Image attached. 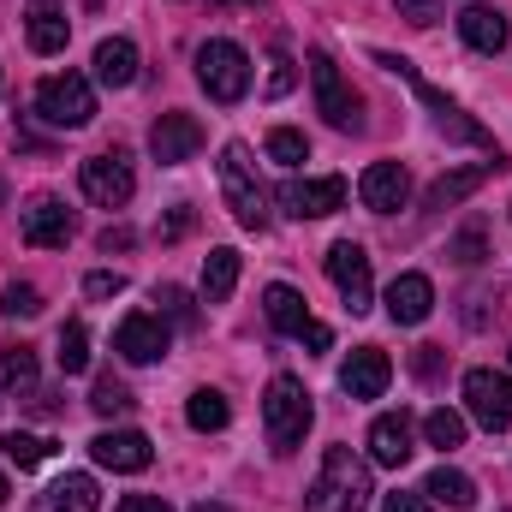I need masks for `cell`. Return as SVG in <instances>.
Here are the masks:
<instances>
[{
	"label": "cell",
	"mask_w": 512,
	"mask_h": 512,
	"mask_svg": "<svg viewBox=\"0 0 512 512\" xmlns=\"http://www.w3.org/2000/svg\"><path fill=\"white\" fill-rule=\"evenodd\" d=\"M96 78H102L108 90H126L131 78H137V42H126V36L96 42Z\"/></svg>",
	"instance_id": "obj_26"
},
{
	"label": "cell",
	"mask_w": 512,
	"mask_h": 512,
	"mask_svg": "<svg viewBox=\"0 0 512 512\" xmlns=\"http://www.w3.org/2000/svg\"><path fill=\"white\" fill-rule=\"evenodd\" d=\"M197 84H203L209 102H221V108L245 102V90H251V54H245L239 42H227V36L203 42V48H197Z\"/></svg>",
	"instance_id": "obj_5"
},
{
	"label": "cell",
	"mask_w": 512,
	"mask_h": 512,
	"mask_svg": "<svg viewBox=\"0 0 512 512\" xmlns=\"http://www.w3.org/2000/svg\"><path fill=\"white\" fill-rule=\"evenodd\" d=\"M262 310H268V322H274L280 334H292V340L310 328V304H304V292L286 286V280H274V286L262 292Z\"/></svg>",
	"instance_id": "obj_24"
},
{
	"label": "cell",
	"mask_w": 512,
	"mask_h": 512,
	"mask_svg": "<svg viewBox=\"0 0 512 512\" xmlns=\"http://www.w3.org/2000/svg\"><path fill=\"white\" fill-rule=\"evenodd\" d=\"M54 358H60V370H66V376H84V370H90V328H84V322H66V328H60V352H54Z\"/></svg>",
	"instance_id": "obj_30"
},
{
	"label": "cell",
	"mask_w": 512,
	"mask_h": 512,
	"mask_svg": "<svg viewBox=\"0 0 512 512\" xmlns=\"http://www.w3.org/2000/svg\"><path fill=\"white\" fill-rule=\"evenodd\" d=\"M507 358H512V352H507Z\"/></svg>",
	"instance_id": "obj_50"
},
{
	"label": "cell",
	"mask_w": 512,
	"mask_h": 512,
	"mask_svg": "<svg viewBox=\"0 0 512 512\" xmlns=\"http://www.w3.org/2000/svg\"><path fill=\"white\" fill-rule=\"evenodd\" d=\"M268 155L280 161V167H298V161H310V137L292 126H274L268 131Z\"/></svg>",
	"instance_id": "obj_33"
},
{
	"label": "cell",
	"mask_w": 512,
	"mask_h": 512,
	"mask_svg": "<svg viewBox=\"0 0 512 512\" xmlns=\"http://www.w3.org/2000/svg\"><path fill=\"white\" fill-rule=\"evenodd\" d=\"M423 495H429V501H441V507H453V512L477 507V483H471L465 471H453V465H435V471L423 477Z\"/></svg>",
	"instance_id": "obj_27"
},
{
	"label": "cell",
	"mask_w": 512,
	"mask_h": 512,
	"mask_svg": "<svg viewBox=\"0 0 512 512\" xmlns=\"http://www.w3.org/2000/svg\"><path fill=\"white\" fill-rule=\"evenodd\" d=\"M459 36L477 48V54H501L512 42V24L501 6H489V0H471L465 12H459Z\"/></svg>",
	"instance_id": "obj_20"
},
{
	"label": "cell",
	"mask_w": 512,
	"mask_h": 512,
	"mask_svg": "<svg viewBox=\"0 0 512 512\" xmlns=\"http://www.w3.org/2000/svg\"><path fill=\"white\" fill-rule=\"evenodd\" d=\"M203 149V126L191 120V114H161L155 126H149V155L161 161V167H179V161H191Z\"/></svg>",
	"instance_id": "obj_15"
},
{
	"label": "cell",
	"mask_w": 512,
	"mask_h": 512,
	"mask_svg": "<svg viewBox=\"0 0 512 512\" xmlns=\"http://www.w3.org/2000/svg\"><path fill=\"white\" fill-rule=\"evenodd\" d=\"M423 435H429V447L453 453V447H465V417L441 405V411H429V417H423Z\"/></svg>",
	"instance_id": "obj_31"
},
{
	"label": "cell",
	"mask_w": 512,
	"mask_h": 512,
	"mask_svg": "<svg viewBox=\"0 0 512 512\" xmlns=\"http://www.w3.org/2000/svg\"><path fill=\"white\" fill-rule=\"evenodd\" d=\"M155 304H161L173 322H197V304H191V292H179V286H161V292H155Z\"/></svg>",
	"instance_id": "obj_37"
},
{
	"label": "cell",
	"mask_w": 512,
	"mask_h": 512,
	"mask_svg": "<svg viewBox=\"0 0 512 512\" xmlns=\"http://www.w3.org/2000/svg\"><path fill=\"white\" fill-rule=\"evenodd\" d=\"M191 227H197V215H191V203H179V209H173V215H167V221H161V239H167V245H173V239H185V233H191Z\"/></svg>",
	"instance_id": "obj_40"
},
{
	"label": "cell",
	"mask_w": 512,
	"mask_h": 512,
	"mask_svg": "<svg viewBox=\"0 0 512 512\" xmlns=\"http://www.w3.org/2000/svg\"><path fill=\"white\" fill-rule=\"evenodd\" d=\"M376 66H387L393 78H405V84L417 90V102H423V108L435 114V126L447 131V137H459V143H477V149L501 155V143H495L489 131L477 126V120H465V114H459V108H453V102H447V96H441V90H435V84H429V78H423L417 66H411V60H399V54H382V48H376Z\"/></svg>",
	"instance_id": "obj_4"
},
{
	"label": "cell",
	"mask_w": 512,
	"mask_h": 512,
	"mask_svg": "<svg viewBox=\"0 0 512 512\" xmlns=\"http://www.w3.org/2000/svg\"><path fill=\"white\" fill-rule=\"evenodd\" d=\"M393 12L405 24H435V18H447V0H393Z\"/></svg>",
	"instance_id": "obj_36"
},
{
	"label": "cell",
	"mask_w": 512,
	"mask_h": 512,
	"mask_svg": "<svg viewBox=\"0 0 512 512\" xmlns=\"http://www.w3.org/2000/svg\"><path fill=\"white\" fill-rule=\"evenodd\" d=\"M191 512H227V507H221V501H197Z\"/></svg>",
	"instance_id": "obj_47"
},
{
	"label": "cell",
	"mask_w": 512,
	"mask_h": 512,
	"mask_svg": "<svg viewBox=\"0 0 512 512\" xmlns=\"http://www.w3.org/2000/svg\"><path fill=\"white\" fill-rule=\"evenodd\" d=\"M24 36H30V48H36V54H60V48L72 42V24H66V12H60L54 0H30Z\"/></svg>",
	"instance_id": "obj_23"
},
{
	"label": "cell",
	"mask_w": 512,
	"mask_h": 512,
	"mask_svg": "<svg viewBox=\"0 0 512 512\" xmlns=\"http://www.w3.org/2000/svg\"><path fill=\"white\" fill-rule=\"evenodd\" d=\"M387 382H393V364H387L382 346H358V352L340 364V387H346L352 399H382Z\"/></svg>",
	"instance_id": "obj_18"
},
{
	"label": "cell",
	"mask_w": 512,
	"mask_h": 512,
	"mask_svg": "<svg viewBox=\"0 0 512 512\" xmlns=\"http://www.w3.org/2000/svg\"><path fill=\"white\" fill-rule=\"evenodd\" d=\"M346 203V179L340 173H328V179H286L280 185V209L292 215V221H322V215H334Z\"/></svg>",
	"instance_id": "obj_11"
},
{
	"label": "cell",
	"mask_w": 512,
	"mask_h": 512,
	"mask_svg": "<svg viewBox=\"0 0 512 512\" xmlns=\"http://www.w3.org/2000/svg\"><path fill=\"white\" fill-rule=\"evenodd\" d=\"M6 495H12V483H6V471H0V507H6Z\"/></svg>",
	"instance_id": "obj_48"
},
{
	"label": "cell",
	"mask_w": 512,
	"mask_h": 512,
	"mask_svg": "<svg viewBox=\"0 0 512 512\" xmlns=\"http://www.w3.org/2000/svg\"><path fill=\"white\" fill-rule=\"evenodd\" d=\"M447 256H453V262H483V256H489V245H483V227H465V233L447 245Z\"/></svg>",
	"instance_id": "obj_38"
},
{
	"label": "cell",
	"mask_w": 512,
	"mask_h": 512,
	"mask_svg": "<svg viewBox=\"0 0 512 512\" xmlns=\"http://www.w3.org/2000/svg\"><path fill=\"white\" fill-rule=\"evenodd\" d=\"M328 280L340 286V298H346V310H352V316H364V310L376 304V274H370V256H364V245L340 239V245L328 251Z\"/></svg>",
	"instance_id": "obj_9"
},
{
	"label": "cell",
	"mask_w": 512,
	"mask_h": 512,
	"mask_svg": "<svg viewBox=\"0 0 512 512\" xmlns=\"http://www.w3.org/2000/svg\"><path fill=\"white\" fill-rule=\"evenodd\" d=\"M90 405H96L102 417H126V411H131V393L114 382V376H102V382H96V393H90Z\"/></svg>",
	"instance_id": "obj_35"
},
{
	"label": "cell",
	"mask_w": 512,
	"mask_h": 512,
	"mask_svg": "<svg viewBox=\"0 0 512 512\" xmlns=\"http://www.w3.org/2000/svg\"><path fill=\"white\" fill-rule=\"evenodd\" d=\"M0 453H6L18 471H36V465L48 459V441H42V435H24V429H12V435L0 441Z\"/></svg>",
	"instance_id": "obj_32"
},
{
	"label": "cell",
	"mask_w": 512,
	"mask_h": 512,
	"mask_svg": "<svg viewBox=\"0 0 512 512\" xmlns=\"http://www.w3.org/2000/svg\"><path fill=\"white\" fill-rule=\"evenodd\" d=\"M18 239L36 245V251H66L72 239V209L60 197H30L24 215H18Z\"/></svg>",
	"instance_id": "obj_12"
},
{
	"label": "cell",
	"mask_w": 512,
	"mask_h": 512,
	"mask_svg": "<svg viewBox=\"0 0 512 512\" xmlns=\"http://www.w3.org/2000/svg\"><path fill=\"white\" fill-rule=\"evenodd\" d=\"M268 90H274V96H286V90H292V66H286V60H274V78H268Z\"/></svg>",
	"instance_id": "obj_46"
},
{
	"label": "cell",
	"mask_w": 512,
	"mask_h": 512,
	"mask_svg": "<svg viewBox=\"0 0 512 512\" xmlns=\"http://www.w3.org/2000/svg\"><path fill=\"white\" fill-rule=\"evenodd\" d=\"M310 417H316V405H310V387L298 382V376H274L268 382V393H262V429H268V447L280 459L304 447Z\"/></svg>",
	"instance_id": "obj_2"
},
{
	"label": "cell",
	"mask_w": 512,
	"mask_h": 512,
	"mask_svg": "<svg viewBox=\"0 0 512 512\" xmlns=\"http://www.w3.org/2000/svg\"><path fill=\"white\" fill-rule=\"evenodd\" d=\"M0 393H36V352L30 346L0 352Z\"/></svg>",
	"instance_id": "obj_29"
},
{
	"label": "cell",
	"mask_w": 512,
	"mask_h": 512,
	"mask_svg": "<svg viewBox=\"0 0 512 512\" xmlns=\"http://www.w3.org/2000/svg\"><path fill=\"white\" fill-rule=\"evenodd\" d=\"M310 90H316V114L334 131H358V96L346 84V72L334 66V54L310 48Z\"/></svg>",
	"instance_id": "obj_7"
},
{
	"label": "cell",
	"mask_w": 512,
	"mask_h": 512,
	"mask_svg": "<svg viewBox=\"0 0 512 512\" xmlns=\"http://www.w3.org/2000/svg\"><path fill=\"white\" fill-rule=\"evenodd\" d=\"M96 507H102V489H96L90 471H66V477H54V483L30 501V512H96Z\"/></svg>",
	"instance_id": "obj_19"
},
{
	"label": "cell",
	"mask_w": 512,
	"mask_h": 512,
	"mask_svg": "<svg viewBox=\"0 0 512 512\" xmlns=\"http://www.w3.org/2000/svg\"><path fill=\"white\" fill-rule=\"evenodd\" d=\"M382 512H435V507H429V495H405V489H399V495L382 501Z\"/></svg>",
	"instance_id": "obj_41"
},
{
	"label": "cell",
	"mask_w": 512,
	"mask_h": 512,
	"mask_svg": "<svg viewBox=\"0 0 512 512\" xmlns=\"http://www.w3.org/2000/svg\"><path fill=\"white\" fill-rule=\"evenodd\" d=\"M90 459H96L102 471H149L155 447H149L143 429H102V435L90 441Z\"/></svg>",
	"instance_id": "obj_14"
},
{
	"label": "cell",
	"mask_w": 512,
	"mask_h": 512,
	"mask_svg": "<svg viewBox=\"0 0 512 512\" xmlns=\"http://www.w3.org/2000/svg\"><path fill=\"white\" fill-rule=\"evenodd\" d=\"M507 167V155H489V161H477V167H453V173H441L435 185H429V197H423V209H453V203H465L483 179H495Z\"/></svg>",
	"instance_id": "obj_21"
},
{
	"label": "cell",
	"mask_w": 512,
	"mask_h": 512,
	"mask_svg": "<svg viewBox=\"0 0 512 512\" xmlns=\"http://www.w3.org/2000/svg\"><path fill=\"white\" fill-rule=\"evenodd\" d=\"M120 292H126V274H120V268H114V274L96 268V274L84 280V298H120Z\"/></svg>",
	"instance_id": "obj_39"
},
{
	"label": "cell",
	"mask_w": 512,
	"mask_h": 512,
	"mask_svg": "<svg viewBox=\"0 0 512 512\" xmlns=\"http://www.w3.org/2000/svg\"><path fill=\"white\" fill-rule=\"evenodd\" d=\"M465 411H471L489 435H501L512 423V376L507 370H471V376H465Z\"/></svg>",
	"instance_id": "obj_10"
},
{
	"label": "cell",
	"mask_w": 512,
	"mask_h": 512,
	"mask_svg": "<svg viewBox=\"0 0 512 512\" xmlns=\"http://www.w3.org/2000/svg\"><path fill=\"white\" fill-rule=\"evenodd\" d=\"M120 512H173V507H167L161 495H126V501H120Z\"/></svg>",
	"instance_id": "obj_42"
},
{
	"label": "cell",
	"mask_w": 512,
	"mask_h": 512,
	"mask_svg": "<svg viewBox=\"0 0 512 512\" xmlns=\"http://www.w3.org/2000/svg\"><path fill=\"white\" fill-rule=\"evenodd\" d=\"M417 376H441V346H417Z\"/></svg>",
	"instance_id": "obj_45"
},
{
	"label": "cell",
	"mask_w": 512,
	"mask_h": 512,
	"mask_svg": "<svg viewBox=\"0 0 512 512\" xmlns=\"http://www.w3.org/2000/svg\"><path fill=\"white\" fill-rule=\"evenodd\" d=\"M36 310H42V292H36V286L12 280V286L0 292V316H36Z\"/></svg>",
	"instance_id": "obj_34"
},
{
	"label": "cell",
	"mask_w": 512,
	"mask_h": 512,
	"mask_svg": "<svg viewBox=\"0 0 512 512\" xmlns=\"http://www.w3.org/2000/svg\"><path fill=\"white\" fill-rule=\"evenodd\" d=\"M358 197H364L370 215H393V209H405V197H411V173H405L399 161H370L364 179H358Z\"/></svg>",
	"instance_id": "obj_16"
},
{
	"label": "cell",
	"mask_w": 512,
	"mask_h": 512,
	"mask_svg": "<svg viewBox=\"0 0 512 512\" xmlns=\"http://www.w3.org/2000/svg\"><path fill=\"white\" fill-rule=\"evenodd\" d=\"M114 352H120L126 364H155V358H167V322L149 316V310H131L126 322L114 328Z\"/></svg>",
	"instance_id": "obj_13"
},
{
	"label": "cell",
	"mask_w": 512,
	"mask_h": 512,
	"mask_svg": "<svg viewBox=\"0 0 512 512\" xmlns=\"http://www.w3.org/2000/svg\"><path fill=\"white\" fill-rule=\"evenodd\" d=\"M221 6H262V0H221Z\"/></svg>",
	"instance_id": "obj_49"
},
{
	"label": "cell",
	"mask_w": 512,
	"mask_h": 512,
	"mask_svg": "<svg viewBox=\"0 0 512 512\" xmlns=\"http://www.w3.org/2000/svg\"><path fill=\"white\" fill-rule=\"evenodd\" d=\"M370 465L352 453V447H328L322 453V471L304 495V512H364L370 507Z\"/></svg>",
	"instance_id": "obj_1"
},
{
	"label": "cell",
	"mask_w": 512,
	"mask_h": 512,
	"mask_svg": "<svg viewBox=\"0 0 512 512\" xmlns=\"http://www.w3.org/2000/svg\"><path fill=\"white\" fill-rule=\"evenodd\" d=\"M78 185H84V197H90L96 209H126L131 191H137V173H131V161L120 149H108V155H90V161L78 167Z\"/></svg>",
	"instance_id": "obj_8"
},
{
	"label": "cell",
	"mask_w": 512,
	"mask_h": 512,
	"mask_svg": "<svg viewBox=\"0 0 512 512\" xmlns=\"http://www.w3.org/2000/svg\"><path fill=\"white\" fill-rule=\"evenodd\" d=\"M429 310H435V286H429V274H417V268L393 274V286H387V316H393L399 328H417V322H429Z\"/></svg>",
	"instance_id": "obj_17"
},
{
	"label": "cell",
	"mask_w": 512,
	"mask_h": 512,
	"mask_svg": "<svg viewBox=\"0 0 512 512\" xmlns=\"http://www.w3.org/2000/svg\"><path fill=\"white\" fill-rule=\"evenodd\" d=\"M298 340H304V346H310V352H328V346H334V334H328V328H322V322H310V328H304V334H298Z\"/></svg>",
	"instance_id": "obj_44"
},
{
	"label": "cell",
	"mask_w": 512,
	"mask_h": 512,
	"mask_svg": "<svg viewBox=\"0 0 512 512\" xmlns=\"http://www.w3.org/2000/svg\"><path fill=\"white\" fill-rule=\"evenodd\" d=\"M96 245H102L108 256H114V251H126V245H131V227H102V239H96Z\"/></svg>",
	"instance_id": "obj_43"
},
{
	"label": "cell",
	"mask_w": 512,
	"mask_h": 512,
	"mask_svg": "<svg viewBox=\"0 0 512 512\" xmlns=\"http://www.w3.org/2000/svg\"><path fill=\"white\" fill-rule=\"evenodd\" d=\"M185 423H191L197 435H215V429H227V423H233V405H227V393H215V387H197V393H191V405H185Z\"/></svg>",
	"instance_id": "obj_28"
},
{
	"label": "cell",
	"mask_w": 512,
	"mask_h": 512,
	"mask_svg": "<svg viewBox=\"0 0 512 512\" xmlns=\"http://www.w3.org/2000/svg\"><path fill=\"white\" fill-rule=\"evenodd\" d=\"M215 173H221V197H227L233 221H239L245 233H262V227H268V191H262V179H256L251 149H245V143H227L221 161H215Z\"/></svg>",
	"instance_id": "obj_3"
},
{
	"label": "cell",
	"mask_w": 512,
	"mask_h": 512,
	"mask_svg": "<svg viewBox=\"0 0 512 512\" xmlns=\"http://www.w3.org/2000/svg\"><path fill=\"white\" fill-rule=\"evenodd\" d=\"M239 251L233 245H215V251L203 256V304H227L233 298V286H239Z\"/></svg>",
	"instance_id": "obj_25"
},
{
	"label": "cell",
	"mask_w": 512,
	"mask_h": 512,
	"mask_svg": "<svg viewBox=\"0 0 512 512\" xmlns=\"http://www.w3.org/2000/svg\"><path fill=\"white\" fill-rule=\"evenodd\" d=\"M36 114L60 131L90 126V120H96V90H90V78H84V72H54V78H42V84H36Z\"/></svg>",
	"instance_id": "obj_6"
},
{
	"label": "cell",
	"mask_w": 512,
	"mask_h": 512,
	"mask_svg": "<svg viewBox=\"0 0 512 512\" xmlns=\"http://www.w3.org/2000/svg\"><path fill=\"white\" fill-rule=\"evenodd\" d=\"M411 453H417V447H411V417H405V411H382V417L370 423V459L387 465V471H399Z\"/></svg>",
	"instance_id": "obj_22"
}]
</instances>
